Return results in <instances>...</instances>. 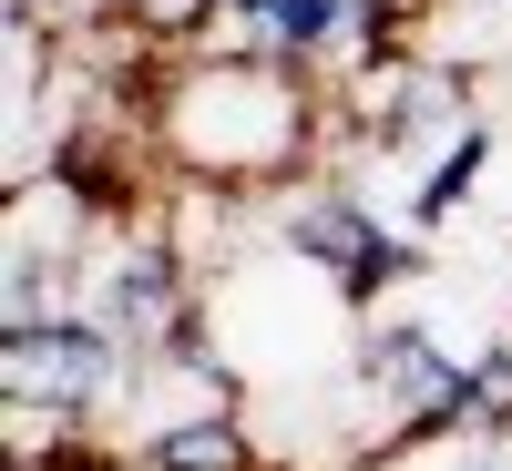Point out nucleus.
<instances>
[{"instance_id": "nucleus-1", "label": "nucleus", "mask_w": 512, "mask_h": 471, "mask_svg": "<svg viewBox=\"0 0 512 471\" xmlns=\"http://www.w3.org/2000/svg\"><path fill=\"white\" fill-rule=\"evenodd\" d=\"M144 134L205 185H297L308 175V144H318V93L308 72H287L267 52H175L154 62V93H144Z\"/></svg>"}, {"instance_id": "nucleus-2", "label": "nucleus", "mask_w": 512, "mask_h": 471, "mask_svg": "<svg viewBox=\"0 0 512 471\" xmlns=\"http://www.w3.org/2000/svg\"><path fill=\"white\" fill-rule=\"evenodd\" d=\"M134 390V349L93 318H31V328H0V400L11 410H52V420H113V400Z\"/></svg>"}, {"instance_id": "nucleus-3", "label": "nucleus", "mask_w": 512, "mask_h": 471, "mask_svg": "<svg viewBox=\"0 0 512 471\" xmlns=\"http://www.w3.org/2000/svg\"><path fill=\"white\" fill-rule=\"evenodd\" d=\"M267 246H287L297 267H318V277H328L338 297H349L359 318H369L390 287H410V277H420V236H400V216L359 205L349 185H297Z\"/></svg>"}, {"instance_id": "nucleus-4", "label": "nucleus", "mask_w": 512, "mask_h": 471, "mask_svg": "<svg viewBox=\"0 0 512 471\" xmlns=\"http://www.w3.org/2000/svg\"><path fill=\"white\" fill-rule=\"evenodd\" d=\"M482 175H492V123H461V134H451L431 164H420V185H410V205H400V226H410V236H441L461 205H472Z\"/></svg>"}, {"instance_id": "nucleus-5", "label": "nucleus", "mask_w": 512, "mask_h": 471, "mask_svg": "<svg viewBox=\"0 0 512 471\" xmlns=\"http://www.w3.org/2000/svg\"><path fill=\"white\" fill-rule=\"evenodd\" d=\"M144 471H277L267 441L246 431V410H205V420H175V431L144 441Z\"/></svg>"}, {"instance_id": "nucleus-6", "label": "nucleus", "mask_w": 512, "mask_h": 471, "mask_svg": "<svg viewBox=\"0 0 512 471\" xmlns=\"http://www.w3.org/2000/svg\"><path fill=\"white\" fill-rule=\"evenodd\" d=\"M123 21V41H144V52H195L205 21H216V0H103Z\"/></svg>"}, {"instance_id": "nucleus-7", "label": "nucleus", "mask_w": 512, "mask_h": 471, "mask_svg": "<svg viewBox=\"0 0 512 471\" xmlns=\"http://www.w3.org/2000/svg\"><path fill=\"white\" fill-rule=\"evenodd\" d=\"M379 471H512V431H492V441H400V451H379Z\"/></svg>"}]
</instances>
